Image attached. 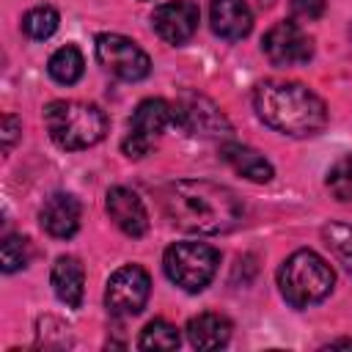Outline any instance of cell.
Returning a JSON list of instances; mask_svg holds the SVG:
<instances>
[{
	"mask_svg": "<svg viewBox=\"0 0 352 352\" xmlns=\"http://www.w3.org/2000/svg\"><path fill=\"white\" fill-rule=\"evenodd\" d=\"M162 209L168 220L190 234H226L242 223L239 198L206 179H179L162 192Z\"/></svg>",
	"mask_w": 352,
	"mask_h": 352,
	"instance_id": "cell-1",
	"label": "cell"
},
{
	"mask_svg": "<svg viewBox=\"0 0 352 352\" xmlns=\"http://www.w3.org/2000/svg\"><path fill=\"white\" fill-rule=\"evenodd\" d=\"M256 116L275 132L289 138H311L327 124L324 102L302 82L264 80L253 91Z\"/></svg>",
	"mask_w": 352,
	"mask_h": 352,
	"instance_id": "cell-2",
	"label": "cell"
},
{
	"mask_svg": "<svg viewBox=\"0 0 352 352\" xmlns=\"http://www.w3.org/2000/svg\"><path fill=\"white\" fill-rule=\"evenodd\" d=\"M44 124L55 146L80 151L99 143L107 132V118L96 104L77 99H55L44 107Z\"/></svg>",
	"mask_w": 352,
	"mask_h": 352,
	"instance_id": "cell-3",
	"label": "cell"
},
{
	"mask_svg": "<svg viewBox=\"0 0 352 352\" xmlns=\"http://www.w3.org/2000/svg\"><path fill=\"white\" fill-rule=\"evenodd\" d=\"M333 283H336V275L330 264L308 248L294 250L278 270L280 294L294 308H308L314 302H322L333 292Z\"/></svg>",
	"mask_w": 352,
	"mask_h": 352,
	"instance_id": "cell-4",
	"label": "cell"
},
{
	"mask_svg": "<svg viewBox=\"0 0 352 352\" xmlns=\"http://www.w3.org/2000/svg\"><path fill=\"white\" fill-rule=\"evenodd\" d=\"M220 264V253L204 242H173L165 250V275L184 292H201L209 286Z\"/></svg>",
	"mask_w": 352,
	"mask_h": 352,
	"instance_id": "cell-5",
	"label": "cell"
},
{
	"mask_svg": "<svg viewBox=\"0 0 352 352\" xmlns=\"http://www.w3.org/2000/svg\"><path fill=\"white\" fill-rule=\"evenodd\" d=\"M173 124L182 126L187 135L195 138H228L231 135V124L223 116V110L204 94L195 91H184L176 104H173Z\"/></svg>",
	"mask_w": 352,
	"mask_h": 352,
	"instance_id": "cell-6",
	"label": "cell"
},
{
	"mask_svg": "<svg viewBox=\"0 0 352 352\" xmlns=\"http://www.w3.org/2000/svg\"><path fill=\"white\" fill-rule=\"evenodd\" d=\"M96 60L110 74H116L118 80H126V82H138V80L148 77V72H151L148 55L132 38H126L121 33L96 36Z\"/></svg>",
	"mask_w": 352,
	"mask_h": 352,
	"instance_id": "cell-7",
	"label": "cell"
},
{
	"mask_svg": "<svg viewBox=\"0 0 352 352\" xmlns=\"http://www.w3.org/2000/svg\"><path fill=\"white\" fill-rule=\"evenodd\" d=\"M168 124H173V104H168L165 99H143L135 107L129 132L121 143L124 154L132 160H140L143 154H148V148L165 132Z\"/></svg>",
	"mask_w": 352,
	"mask_h": 352,
	"instance_id": "cell-8",
	"label": "cell"
},
{
	"mask_svg": "<svg viewBox=\"0 0 352 352\" xmlns=\"http://www.w3.org/2000/svg\"><path fill=\"white\" fill-rule=\"evenodd\" d=\"M151 294V278L143 267L126 264L116 270L104 289V305L113 316H135L146 308Z\"/></svg>",
	"mask_w": 352,
	"mask_h": 352,
	"instance_id": "cell-9",
	"label": "cell"
},
{
	"mask_svg": "<svg viewBox=\"0 0 352 352\" xmlns=\"http://www.w3.org/2000/svg\"><path fill=\"white\" fill-rule=\"evenodd\" d=\"M261 50L275 66H300L311 60L314 41L297 22H278L264 33Z\"/></svg>",
	"mask_w": 352,
	"mask_h": 352,
	"instance_id": "cell-10",
	"label": "cell"
},
{
	"mask_svg": "<svg viewBox=\"0 0 352 352\" xmlns=\"http://www.w3.org/2000/svg\"><path fill=\"white\" fill-rule=\"evenodd\" d=\"M198 19H201V11L192 0H170L157 6L151 14V25L157 36L173 47L192 38V33L198 30Z\"/></svg>",
	"mask_w": 352,
	"mask_h": 352,
	"instance_id": "cell-11",
	"label": "cell"
},
{
	"mask_svg": "<svg viewBox=\"0 0 352 352\" xmlns=\"http://www.w3.org/2000/svg\"><path fill=\"white\" fill-rule=\"evenodd\" d=\"M107 214L126 236H143L148 231V214L138 192L129 187L107 190Z\"/></svg>",
	"mask_w": 352,
	"mask_h": 352,
	"instance_id": "cell-12",
	"label": "cell"
},
{
	"mask_svg": "<svg viewBox=\"0 0 352 352\" xmlns=\"http://www.w3.org/2000/svg\"><path fill=\"white\" fill-rule=\"evenodd\" d=\"M41 228L55 239H69L80 228V201L69 192H55L44 201L38 212Z\"/></svg>",
	"mask_w": 352,
	"mask_h": 352,
	"instance_id": "cell-13",
	"label": "cell"
},
{
	"mask_svg": "<svg viewBox=\"0 0 352 352\" xmlns=\"http://www.w3.org/2000/svg\"><path fill=\"white\" fill-rule=\"evenodd\" d=\"M209 22L220 38L239 41L253 28V11H250L248 0H212Z\"/></svg>",
	"mask_w": 352,
	"mask_h": 352,
	"instance_id": "cell-14",
	"label": "cell"
},
{
	"mask_svg": "<svg viewBox=\"0 0 352 352\" xmlns=\"http://www.w3.org/2000/svg\"><path fill=\"white\" fill-rule=\"evenodd\" d=\"M52 292L55 297L69 305V308H80L82 302V292H85V270L74 256H60L52 264Z\"/></svg>",
	"mask_w": 352,
	"mask_h": 352,
	"instance_id": "cell-15",
	"label": "cell"
},
{
	"mask_svg": "<svg viewBox=\"0 0 352 352\" xmlns=\"http://www.w3.org/2000/svg\"><path fill=\"white\" fill-rule=\"evenodd\" d=\"M220 157L245 179L256 182V184H267L272 179V165L270 160H264L256 148L242 146V143H223L220 146Z\"/></svg>",
	"mask_w": 352,
	"mask_h": 352,
	"instance_id": "cell-16",
	"label": "cell"
},
{
	"mask_svg": "<svg viewBox=\"0 0 352 352\" xmlns=\"http://www.w3.org/2000/svg\"><path fill=\"white\" fill-rule=\"evenodd\" d=\"M187 338L195 349H220L231 338V322L223 314H198L187 322Z\"/></svg>",
	"mask_w": 352,
	"mask_h": 352,
	"instance_id": "cell-17",
	"label": "cell"
},
{
	"mask_svg": "<svg viewBox=\"0 0 352 352\" xmlns=\"http://www.w3.org/2000/svg\"><path fill=\"white\" fill-rule=\"evenodd\" d=\"M47 72H50V77H52L55 82H60V85H74V82L82 77V72H85L82 52H80L74 44H66V47L55 50L52 58H50V63H47Z\"/></svg>",
	"mask_w": 352,
	"mask_h": 352,
	"instance_id": "cell-18",
	"label": "cell"
},
{
	"mask_svg": "<svg viewBox=\"0 0 352 352\" xmlns=\"http://www.w3.org/2000/svg\"><path fill=\"white\" fill-rule=\"evenodd\" d=\"M58 22H60V16H58V11L52 6H36L22 16V30L30 38L44 41L58 30Z\"/></svg>",
	"mask_w": 352,
	"mask_h": 352,
	"instance_id": "cell-19",
	"label": "cell"
},
{
	"mask_svg": "<svg viewBox=\"0 0 352 352\" xmlns=\"http://www.w3.org/2000/svg\"><path fill=\"white\" fill-rule=\"evenodd\" d=\"M322 239L330 248V253L352 272V226H346V223H327L322 228Z\"/></svg>",
	"mask_w": 352,
	"mask_h": 352,
	"instance_id": "cell-20",
	"label": "cell"
},
{
	"mask_svg": "<svg viewBox=\"0 0 352 352\" xmlns=\"http://www.w3.org/2000/svg\"><path fill=\"white\" fill-rule=\"evenodd\" d=\"M138 346L140 349H176L179 346V330L173 324H168L165 319H154L143 327Z\"/></svg>",
	"mask_w": 352,
	"mask_h": 352,
	"instance_id": "cell-21",
	"label": "cell"
},
{
	"mask_svg": "<svg viewBox=\"0 0 352 352\" xmlns=\"http://www.w3.org/2000/svg\"><path fill=\"white\" fill-rule=\"evenodd\" d=\"M0 261H3V272H16L22 267H28L30 261V239L28 236H6L3 248H0Z\"/></svg>",
	"mask_w": 352,
	"mask_h": 352,
	"instance_id": "cell-22",
	"label": "cell"
},
{
	"mask_svg": "<svg viewBox=\"0 0 352 352\" xmlns=\"http://www.w3.org/2000/svg\"><path fill=\"white\" fill-rule=\"evenodd\" d=\"M327 187L338 201H352V154H344L327 170Z\"/></svg>",
	"mask_w": 352,
	"mask_h": 352,
	"instance_id": "cell-23",
	"label": "cell"
},
{
	"mask_svg": "<svg viewBox=\"0 0 352 352\" xmlns=\"http://www.w3.org/2000/svg\"><path fill=\"white\" fill-rule=\"evenodd\" d=\"M327 0H292V16L300 22H314L324 14Z\"/></svg>",
	"mask_w": 352,
	"mask_h": 352,
	"instance_id": "cell-24",
	"label": "cell"
},
{
	"mask_svg": "<svg viewBox=\"0 0 352 352\" xmlns=\"http://www.w3.org/2000/svg\"><path fill=\"white\" fill-rule=\"evenodd\" d=\"M19 132H22L19 118L11 116V113H6L3 121H0V138H3V151H6V154L11 151V146H14V140L19 138Z\"/></svg>",
	"mask_w": 352,
	"mask_h": 352,
	"instance_id": "cell-25",
	"label": "cell"
},
{
	"mask_svg": "<svg viewBox=\"0 0 352 352\" xmlns=\"http://www.w3.org/2000/svg\"><path fill=\"white\" fill-rule=\"evenodd\" d=\"M330 346H352V341H333Z\"/></svg>",
	"mask_w": 352,
	"mask_h": 352,
	"instance_id": "cell-26",
	"label": "cell"
}]
</instances>
